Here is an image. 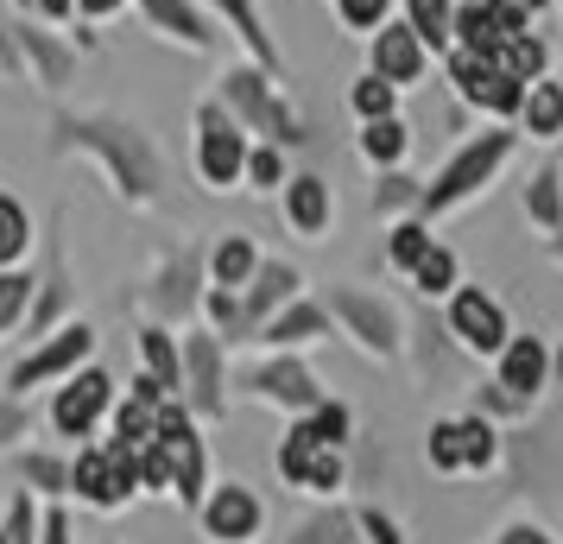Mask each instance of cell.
Segmentation results:
<instances>
[{
	"mask_svg": "<svg viewBox=\"0 0 563 544\" xmlns=\"http://www.w3.org/2000/svg\"><path fill=\"white\" fill-rule=\"evenodd\" d=\"M494 64H500V70H507L512 82H538V77H544V70H551V38H544V32H538V26L512 32L507 45L494 52Z\"/></svg>",
	"mask_w": 563,
	"mask_h": 544,
	"instance_id": "34",
	"label": "cell"
},
{
	"mask_svg": "<svg viewBox=\"0 0 563 544\" xmlns=\"http://www.w3.org/2000/svg\"><path fill=\"white\" fill-rule=\"evenodd\" d=\"M411 342V367H418V380L424 387H462V342L443 330V311H424L418 323L406 330Z\"/></svg>",
	"mask_w": 563,
	"mask_h": 544,
	"instance_id": "22",
	"label": "cell"
},
{
	"mask_svg": "<svg viewBox=\"0 0 563 544\" xmlns=\"http://www.w3.org/2000/svg\"><path fill=\"white\" fill-rule=\"evenodd\" d=\"M96 348H102V336H96V323H82V317H70V323H57L52 336L26 342V355L7 367V392H20V399H32L38 387H57V380H70L82 362H96Z\"/></svg>",
	"mask_w": 563,
	"mask_h": 544,
	"instance_id": "7",
	"label": "cell"
},
{
	"mask_svg": "<svg viewBox=\"0 0 563 544\" xmlns=\"http://www.w3.org/2000/svg\"><path fill=\"white\" fill-rule=\"evenodd\" d=\"M133 13H140V26L153 38H165V45H178L190 57H209L222 45V20L203 0H133Z\"/></svg>",
	"mask_w": 563,
	"mask_h": 544,
	"instance_id": "16",
	"label": "cell"
},
{
	"mask_svg": "<svg viewBox=\"0 0 563 544\" xmlns=\"http://www.w3.org/2000/svg\"><path fill=\"white\" fill-rule=\"evenodd\" d=\"M551 387H563V342L551 348Z\"/></svg>",
	"mask_w": 563,
	"mask_h": 544,
	"instance_id": "56",
	"label": "cell"
},
{
	"mask_svg": "<svg viewBox=\"0 0 563 544\" xmlns=\"http://www.w3.org/2000/svg\"><path fill=\"white\" fill-rule=\"evenodd\" d=\"M38 544H70V513H64V500H52V513L38 519Z\"/></svg>",
	"mask_w": 563,
	"mask_h": 544,
	"instance_id": "52",
	"label": "cell"
},
{
	"mask_svg": "<svg viewBox=\"0 0 563 544\" xmlns=\"http://www.w3.org/2000/svg\"><path fill=\"white\" fill-rule=\"evenodd\" d=\"M437 64H443V89H450L468 114H482V121H512L519 102H526V82H512L494 57H475V52H456V45H450Z\"/></svg>",
	"mask_w": 563,
	"mask_h": 544,
	"instance_id": "9",
	"label": "cell"
},
{
	"mask_svg": "<svg viewBox=\"0 0 563 544\" xmlns=\"http://www.w3.org/2000/svg\"><path fill=\"white\" fill-rule=\"evenodd\" d=\"M519 209H526V222H532L538 234H558L563 229V165H558V158H544L532 178H526Z\"/></svg>",
	"mask_w": 563,
	"mask_h": 544,
	"instance_id": "29",
	"label": "cell"
},
{
	"mask_svg": "<svg viewBox=\"0 0 563 544\" xmlns=\"http://www.w3.org/2000/svg\"><path fill=\"white\" fill-rule=\"evenodd\" d=\"M241 387L254 392L260 406H279V412H291V418H305L317 399H330L323 380H317V367H310L305 355H291V348H273L266 362L241 367Z\"/></svg>",
	"mask_w": 563,
	"mask_h": 544,
	"instance_id": "13",
	"label": "cell"
},
{
	"mask_svg": "<svg viewBox=\"0 0 563 544\" xmlns=\"http://www.w3.org/2000/svg\"><path fill=\"white\" fill-rule=\"evenodd\" d=\"M260 259H266V254H260L254 234H222V241L203 254V279L216 291H241L260 273Z\"/></svg>",
	"mask_w": 563,
	"mask_h": 544,
	"instance_id": "27",
	"label": "cell"
},
{
	"mask_svg": "<svg viewBox=\"0 0 563 544\" xmlns=\"http://www.w3.org/2000/svg\"><path fill=\"white\" fill-rule=\"evenodd\" d=\"M330 336H335V317L323 311V298H317V291H298L285 311H273L260 323L254 342L260 348H291V355H298V348H317V342H330Z\"/></svg>",
	"mask_w": 563,
	"mask_h": 544,
	"instance_id": "21",
	"label": "cell"
},
{
	"mask_svg": "<svg viewBox=\"0 0 563 544\" xmlns=\"http://www.w3.org/2000/svg\"><path fill=\"white\" fill-rule=\"evenodd\" d=\"M411 146H418V133H411L406 114H386V121H361L355 133V153L374 165V171H386V165H406Z\"/></svg>",
	"mask_w": 563,
	"mask_h": 544,
	"instance_id": "28",
	"label": "cell"
},
{
	"mask_svg": "<svg viewBox=\"0 0 563 544\" xmlns=\"http://www.w3.org/2000/svg\"><path fill=\"white\" fill-rule=\"evenodd\" d=\"M158 449L172 463V493L197 513V500L209 493V437H203V424L190 418L184 399H165L158 406Z\"/></svg>",
	"mask_w": 563,
	"mask_h": 544,
	"instance_id": "11",
	"label": "cell"
},
{
	"mask_svg": "<svg viewBox=\"0 0 563 544\" xmlns=\"http://www.w3.org/2000/svg\"><path fill=\"white\" fill-rule=\"evenodd\" d=\"M32 241H38V222H32L26 197L0 190V266H26Z\"/></svg>",
	"mask_w": 563,
	"mask_h": 544,
	"instance_id": "35",
	"label": "cell"
},
{
	"mask_svg": "<svg viewBox=\"0 0 563 544\" xmlns=\"http://www.w3.org/2000/svg\"><path fill=\"white\" fill-rule=\"evenodd\" d=\"M247 146H254V133L241 127L229 108L216 102V96H203V102L190 108V165H197L203 190H216V197L241 190V171H247Z\"/></svg>",
	"mask_w": 563,
	"mask_h": 544,
	"instance_id": "5",
	"label": "cell"
},
{
	"mask_svg": "<svg viewBox=\"0 0 563 544\" xmlns=\"http://www.w3.org/2000/svg\"><path fill=\"white\" fill-rule=\"evenodd\" d=\"M544 259H551V266H563V229L544 234Z\"/></svg>",
	"mask_w": 563,
	"mask_h": 544,
	"instance_id": "54",
	"label": "cell"
},
{
	"mask_svg": "<svg viewBox=\"0 0 563 544\" xmlns=\"http://www.w3.org/2000/svg\"><path fill=\"white\" fill-rule=\"evenodd\" d=\"M158 406H165V399L121 392V399H114V437L133 443V449H140V443H153V437H158Z\"/></svg>",
	"mask_w": 563,
	"mask_h": 544,
	"instance_id": "39",
	"label": "cell"
},
{
	"mask_svg": "<svg viewBox=\"0 0 563 544\" xmlns=\"http://www.w3.org/2000/svg\"><path fill=\"white\" fill-rule=\"evenodd\" d=\"M512 153H519V127H512V121H487V127L462 133L456 146L443 153V165L424 178V203H418V215L437 222V215H450V209L475 203L487 184L512 165Z\"/></svg>",
	"mask_w": 563,
	"mask_h": 544,
	"instance_id": "3",
	"label": "cell"
},
{
	"mask_svg": "<svg viewBox=\"0 0 563 544\" xmlns=\"http://www.w3.org/2000/svg\"><path fill=\"white\" fill-rule=\"evenodd\" d=\"M114 399H121L114 367L108 362H82L70 380H57L52 387V412H45V424H52L64 443H82V437H96V424L114 412Z\"/></svg>",
	"mask_w": 563,
	"mask_h": 544,
	"instance_id": "8",
	"label": "cell"
},
{
	"mask_svg": "<svg viewBox=\"0 0 563 544\" xmlns=\"http://www.w3.org/2000/svg\"><path fill=\"white\" fill-rule=\"evenodd\" d=\"M197 525H203L209 544H254L266 532V507L247 481H222L197 500Z\"/></svg>",
	"mask_w": 563,
	"mask_h": 544,
	"instance_id": "18",
	"label": "cell"
},
{
	"mask_svg": "<svg viewBox=\"0 0 563 544\" xmlns=\"http://www.w3.org/2000/svg\"><path fill=\"white\" fill-rule=\"evenodd\" d=\"M399 20L443 57L450 52V26H456V0H399Z\"/></svg>",
	"mask_w": 563,
	"mask_h": 544,
	"instance_id": "36",
	"label": "cell"
},
{
	"mask_svg": "<svg viewBox=\"0 0 563 544\" xmlns=\"http://www.w3.org/2000/svg\"><path fill=\"white\" fill-rule=\"evenodd\" d=\"M20 437H32V406L20 392H0V456L20 449Z\"/></svg>",
	"mask_w": 563,
	"mask_h": 544,
	"instance_id": "48",
	"label": "cell"
},
{
	"mask_svg": "<svg viewBox=\"0 0 563 544\" xmlns=\"http://www.w3.org/2000/svg\"><path fill=\"white\" fill-rule=\"evenodd\" d=\"M184 342V387L178 399L190 406V418L197 424H222L229 418V342L216 336V330H190Z\"/></svg>",
	"mask_w": 563,
	"mask_h": 544,
	"instance_id": "10",
	"label": "cell"
},
{
	"mask_svg": "<svg viewBox=\"0 0 563 544\" xmlns=\"http://www.w3.org/2000/svg\"><path fill=\"white\" fill-rule=\"evenodd\" d=\"M330 13L349 38H374V32L399 13V0H330Z\"/></svg>",
	"mask_w": 563,
	"mask_h": 544,
	"instance_id": "43",
	"label": "cell"
},
{
	"mask_svg": "<svg viewBox=\"0 0 563 544\" xmlns=\"http://www.w3.org/2000/svg\"><path fill=\"white\" fill-rule=\"evenodd\" d=\"M431 241H437V234H431L424 215H399V222H386V266H393V273H411L418 254H424Z\"/></svg>",
	"mask_w": 563,
	"mask_h": 544,
	"instance_id": "40",
	"label": "cell"
},
{
	"mask_svg": "<svg viewBox=\"0 0 563 544\" xmlns=\"http://www.w3.org/2000/svg\"><path fill=\"white\" fill-rule=\"evenodd\" d=\"M323 298V311L335 317V336H349L367 355V362H406V317H399V304L386 298V291L374 286H323L317 291Z\"/></svg>",
	"mask_w": 563,
	"mask_h": 544,
	"instance_id": "4",
	"label": "cell"
},
{
	"mask_svg": "<svg viewBox=\"0 0 563 544\" xmlns=\"http://www.w3.org/2000/svg\"><path fill=\"white\" fill-rule=\"evenodd\" d=\"M494 380L507 392H519V399H538V392L551 387V342L512 330V342L494 355Z\"/></svg>",
	"mask_w": 563,
	"mask_h": 544,
	"instance_id": "24",
	"label": "cell"
},
{
	"mask_svg": "<svg viewBox=\"0 0 563 544\" xmlns=\"http://www.w3.org/2000/svg\"><path fill=\"white\" fill-rule=\"evenodd\" d=\"M519 140H538V146H563V77L544 70L538 82H526V102L512 114Z\"/></svg>",
	"mask_w": 563,
	"mask_h": 544,
	"instance_id": "25",
	"label": "cell"
},
{
	"mask_svg": "<svg viewBox=\"0 0 563 544\" xmlns=\"http://www.w3.org/2000/svg\"><path fill=\"white\" fill-rule=\"evenodd\" d=\"M349 114H355V127L361 121H386V114H406V96H399L386 77L361 70V77L349 82Z\"/></svg>",
	"mask_w": 563,
	"mask_h": 544,
	"instance_id": "37",
	"label": "cell"
},
{
	"mask_svg": "<svg viewBox=\"0 0 563 544\" xmlns=\"http://www.w3.org/2000/svg\"><path fill=\"white\" fill-rule=\"evenodd\" d=\"M418 203H424V178H418V171H406V165H386V171H374V197H367V209H374L380 222L418 215Z\"/></svg>",
	"mask_w": 563,
	"mask_h": 544,
	"instance_id": "32",
	"label": "cell"
},
{
	"mask_svg": "<svg viewBox=\"0 0 563 544\" xmlns=\"http://www.w3.org/2000/svg\"><path fill=\"white\" fill-rule=\"evenodd\" d=\"M203 254L197 247H172L158 254L153 286H146V304H153V323H190L203 311Z\"/></svg>",
	"mask_w": 563,
	"mask_h": 544,
	"instance_id": "15",
	"label": "cell"
},
{
	"mask_svg": "<svg viewBox=\"0 0 563 544\" xmlns=\"http://www.w3.org/2000/svg\"><path fill=\"white\" fill-rule=\"evenodd\" d=\"M26 13H32V20H45V26H57V32L77 26V0H32Z\"/></svg>",
	"mask_w": 563,
	"mask_h": 544,
	"instance_id": "51",
	"label": "cell"
},
{
	"mask_svg": "<svg viewBox=\"0 0 563 544\" xmlns=\"http://www.w3.org/2000/svg\"><path fill=\"white\" fill-rule=\"evenodd\" d=\"M7 7H13V13H26V7H32V0H7Z\"/></svg>",
	"mask_w": 563,
	"mask_h": 544,
	"instance_id": "57",
	"label": "cell"
},
{
	"mask_svg": "<svg viewBox=\"0 0 563 544\" xmlns=\"http://www.w3.org/2000/svg\"><path fill=\"white\" fill-rule=\"evenodd\" d=\"M203 7L222 20V32H234L241 57H254L260 70L285 77V52H279V38H273V26H266V7L260 0H203Z\"/></svg>",
	"mask_w": 563,
	"mask_h": 544,
	"instance_id": "23",
	"label": "cell"
},
{
	"mask_svg": "<svg viewBox=\"0 0 563 544\" xmlns=\"http://www.w3.org/2000/svg\"><path fill=\"white\" fill-rule=\"evenodd\" d=\"M494 544H558V539H551L544 525H526V519H519V525H500V539Z\"/></svg>",
	"mask_w": 563,
	"mask_h": 544,
	"instance_id": "53",
	"label": "cell"
},
{
	"mask_svg": "<svg viewBox=\"0 0 563 544\" xmlns=\"http://www.w3.org/2000/svg\"><path fill=\"white\" fill-rule=\"evenodd\" d=\"M285 544H361V525H355V513L323 507V513H310L305 525H291V539Z\"/></svg>",
	"mask_w": 563,
	"mask_h": 544,
	"instance_id": "42",
	"label": "cell"
},
{
	"mask_svg": "<svg viewBox=\"0 0 563 544\" xmlns=\"http://www.w3.org/2000/svg\"><path fill=\"white\" fill-rule=\"evenodd\" d=\"M216 102L229 108L234 121L254 133V140H273V146H285V153H298V146H317V121H310L305 108L285 96V77L260 70L254 57H234V64H222Z\"/></svg>",
	"mask_w": 563,
	"mask_h": 544,
	"instance_id": "2",
	"label": "cell"
},
{
	"mask_svg": "<svg viewBox=\"0 0 563 544\" xmlns=\"http://www.w3.org/2000/svg\"><path fill=\"white\" fill-rule=\"evenodd\" d=\"M0 544H7V532H0Z\"/></svg>",
	"mask_w": 563,
	"mask_h": 544,
	"instance_id": "59",
	"label": "cell"
},
{
	"mask_svg": "<svg viewBox=\"0 0 563 544\" xmlns=\"http://www.w3.org/2000/svg\"><path fill=\"white\" fill-rule=\"evenodd\" d=\"M279 209H285V229L298 241H330L335 229V190L323 171H291L279 190Z\"/></svg>",
	"mask_w": 563,
	"mask_h": 544,
	"instance_id": "20",
	"label": "cell"
},
{
	"mask_svg": "<svg viewBox=\"0 0 563 544\" xmlns=\"http://www.w3.org/2000/svg\"><path fill=\"white\" fill-rule=\"evenodd\" d=\"M52 153L57 158H89L128 209L165 203V184H172L165 146H158L133 114H114V108H57L52 114Z\"/></svg>",
	"mask_w": 563,
	"mask_h": 544,
	"instance_id": "1",
	"label": "cell"
},
{
	"mask_svg": "<svg viewBox=\"0 0 563 544\" xmlns=\"http://www.w3.org/2000/svg\"><path fill=\"white\" fill-rule=\"evenodd\" d=\"M443 330L462 342V355H475V362H494L500 348L512 342V317L507 304L482 286H456L443 298Z\"/></svg>",
	"mask_w": 563,
	"mask_h": 544,
	"instance_id": "12",
	"label": "cell"
},
{
	"mask_svg": "<svg viewBox=\"0 0 563 544\" xmlns=\"http://www.w3.org/2000/svg\"><path fill=\"white\" fill-rule=\"evenodd\" d=\"M291 178V153L273 146V140H254L247 146V171H241V190H285Z\"/></svg>",
	"mask_w": 563,
	"mask_h": 544,
	"instance_id": "41",
	"label": "cell"
},
{
	"mask_svg": "<svg viewBox=\"0 0 563 544\" xmlns=\"http://www.w3.org/2000/svg\"><path fill=\"white\" fill-rule=\"evenodd\" d=\"M7 544H38V513H32V488H13L7 493Z\"/></svg>",
	"mask_w": 563,
	"mask_h": 544,
	"instance_id": "47",
	"label": "cell"
},
{
	"mask_svg": "<svg viewBox=\"0 0 563 544\" xmlns=\"http://www.w3.org/2000/svg\"><path fill=\"white\" fill-rule=\"evenodd\" d=\"M526 26H538V20L519 0H456L450 45H456V52H475V57H494L512 32H526Z\"/></svg>",
	"mask_w": 563,
	"mask_h": 544,
	"instance_id": "19",
	"label": "cell"
},
{
	"mask_svg": "<svg viewBox=\"0 0 563 544\" xmlns=\"http://www.w3.org/2000/svg\"><path fill=\"white\" fill-rule=\"evenodd\" d=\"M475 412L494 418V424H526V418H532V399H519V392H507L500 380H487V387H475Z\"/></svg>",
	"mask_w": 563,
	"mask_h": 544,
	"instance_id": "45",
	"label": "cell"
},
{
	"mask_svg": "<svg viewBox=\"0 0 563 544\" xmlns=\"http://www.w3.org/2000/svg\"><path fill=\"white\" fill-rule=\"evenodd\" d=\"M558 20H563V0H558Z\"/></svg>",
	"mask_w": 563,
	"mask_h": 544,
	"instance_id": "58",
	"label": "cell"
},
{
	"mask_svg": "<svg viewBox=\"0 0 563 544\" xmlns=\"http://www.w3.org/2000/svg\"><path fill=\"white\" fill-rule=\"evenodd\" d=\"M20 52H26V82L45 89V96H64L82 77V52L70 45V32L45 26L32 13H20Z\"/></svg>",
	"mask_w": 563,
	"mask_h": 544,
	"instance_id": "17",
	"label": "cell"
},
{
	"mask_svg": "<svg viewBox=\"0 0 563 544\" xmlns=\"http://www.w3.org/2000/svg\"><path fill=\"white\" fill-rule=\"evenodd\" d=\"M121 13H133V0H77L82 26H108V20H121Z\"/></svg>",
	"mask_w": 563,
	"mask_h": 544,
	"instance_id": "50",
	"label": "cell"
},
{
	"mask_svg": "<svg viewBox=\"0 0 563 544\" xmlns=\"http://www.w3.org/2000/svg\"><path fill=\"white\" fill-rule=\"evenodd\" d=\"M519 7H526L532 20H544V13H558V0H519Z\"/></svg>",
	"mask_w": 563,
	"mask_h": 544,
	"instance_id": "55",
	"label": "cell"
},
{
	"mask_svg": "<svg viewBox=\"0 0 563 544\" xmlns=\"http://www.w3.org/2000/svg\"><path fill=\"white\" fill-rule=\"evenodd\" d=\"M355 525H361V544H411V539H406V525L386 513V507H361Z\"/></svg>",
	"mask_w": 563,
	"mask_h": 544,
	"instance_id": "49",
	"label": "cell"
},
{
	"mask_svg": "<svg viewBox=\"0 0 563 544\" xmlns=\"http://www.w3.org/2000/svg\"><path fill=\"white\" fill-rule=\"evenodd\" d=\"M0 77L26 82V52H20V13L0 0Z\"/></svg>",
	"mask_w": 563,
	"mask_h": 544,
	"instance_id": "46",
	"label": "cell"
},
{
	"mask_svg": "<svg viewBox=\"0 0 563 544\" xmlns=\"http://www.w3.org/2000/svg\"><path fill=\"white\" fill-rule=\"evenodd\" d=\"M32 286H38V273H32V266H0V342L20 336L26 304H32Z\"/></svg>",
	"mask_w": 563,
	"mask_h": 544,
	"instance_id": "38",
	"label": "cell"
},
{
	"mask_svg": "<svg viewBox=\"0 0 563 544\" xmlns=\"http://www.w3.org/2000/svg\"><path fill=\"white\" fill-rule=\"evenodd\" d=\"M133 348H140V367L158 380V392L178 399V387H184V342L172 336V323H140V330H133Z\"/></svg>",
	"mask_w": 563,
	"mask_h": 544,
	"instance_id": "26",
	"label": "cell"
},
{
	"mask_svg": "<svg viewBox=\"0 0 563 544\" xmlns=\"http://www.w3.org/2000/svg\"><path fill=\"white\" fill-rule=\"evenodd\" d=\"M424 463H431L437 475H450V481L462 475V412L431 418V437H424Z\"/></svg>",
	"mask_w": 563,
	"mask_h": 544,
	"instance_id": "44",
	"label": "cell"
},
{
	"mask_svg": "<svg viewBox=\"0 0 563 544\" xmlns=\"http://www.w3.org/2000/svg\"><path fill=\"white\" fill-rule=\"evenodd\" d=\"M323 449H335V443L317 437V424L310 418H291V431L279 437V475H285V488H310V475H317V463H323Z\"/></svg>",
	"mask_w": 563,
	"mask_h": 544,
	"instance_id": "30",
	"label": "cell"
},
{
	"mask_svg": "<svg viewBox=\"0 0 563 544\" xmlns=\"http://www.w3.org/2000/svg\"><path fill=\"white\" fill-rule=\"evenodd\" d=\"M70 493L89 513H128L133 493H140V449L121 437L82 443L77 463H70Z\"/></svg>",
	"mask_w": 563,
	"mask_h": 544,
	"instance_id": "6",
	"label": "cell"
},
{
	"mask_svg": "<svg viewBox=\"0 0 563 544\" xmlns=\"http://www.w3.org/2000/svg\"><path fill=\"white\" fill-rule=\"evenodd\" d=\"M13 481L45 493V500H64L70 493V463L57 449H13Z\"/></svg>",
	"mask_w": 563,
	"mask_h": 544,
	"instance_id": "33",
	"label": "cell"
},
{
	"mask_svg": "<svg viewBox=\"0 0 563 544\" xmlns=\"http://www.w3.org/2000/svg\"><path fill=\"white\" fill-rule=\"evenodd\" d=\"M406 279H411V291H418L424 304H443V298L462 286V254L450 247V241H431V247L418 254V266H411Z\"/></svg>",
	"mask_w": 563,
	"mask_h": 544,
	"instance_id": "31",
	"label": "cell"
},
{
	"mask_svg": "<svg viewBox=\"0 0 563 544\" xmlns=\"http://www.w3.org/2000/svg\"><path fill=\"white\" fill-rule=\"evenodd\" d=\"M367 70H374V77H386L399 96H411V89H424V82H431L437 52L406 26V20H399V13H393V20L367 38Z\"/></svg>",
	"mask_w": 563,
	"mask_h": 544,
	"instance_id": "14",
	"label": "cell"
}]
</instances>
